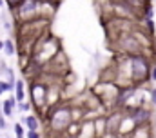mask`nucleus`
Here are the masks:
<instances>
[{
  "label": "nucleus",
  "instance_id": "obj_10",
  "mask_svg": "<svg viewBox=\"0 0 156 138\" xmlns=\"http://www.w3.org/2000/svg\"><path fill=\"white\" fill-rule=\"evenodd\" d=\"M0 129H5V120H4V113H0Z\"/></svg>",
  "mask_w": 156,
  "mask_h": 138
},
{
  "label": "nucleus",
  "instance_id": "obj_6",
  "mask_svg": "<svg viewBox=\"0 0 156 138\" xmlns=\"http://www.w3.org/2000/svg\"><path fill=\"white\" fill-rule=\"evenodd\" d=\"M4 53H5L7 56L15 55V44H13V40H5V42H4Z\"/></svg>",
  "mask_w": 156,
  "mask_h": 138
},
{
  "label": "nucleus",
  "instance_id": "obj_15",
  "mask_svg": "<svg viewBox=\"0 0 156 138\" xmlns=\"http://www.w3.org/2000/svg\"><path fill=\"white\" fill-rule=\"evenodd\" d=\"M0 51H4V42L0 40Z\"/></svg>",
  "mask_w": 156,
  "mask_h": 138
},
{
  "label": "nucleus",
  "instance_id": "obj_14",
  "mask_svg": "<svg viewBox=\"0 0 156 138\" xmlns=\"http://www.w3.org/2000/svg\"><path fill=\"white\" fill-rule=\"evenodd\" d=\"M151 78L156 80V67H153V71H151Z\"/></svg>",
  "mask_w": 156,
  "mask_h": 138
},
{
  "label": "nucleus",
  "instance_id": "obj_12",
  "mask_svg": "<svg viewBox=\"0 0 156 138\" xmlns=\"http://www.w3.org/2000/svg\"><path fill=\"white\" fill-rule=\"evenodd\" d=\"M20 109H22V111H27V109H29V103H26V102H20Z\"/></svg>",
  "mask_w": 156,
  "mask_h": 138
},
{
  "label": "nucleus",
  "instance_id": "obj_4",
  "mask_svg": "<svg viewBox=\"0 0 156 138\" xmlns=\"http://www.w3.org/2000/svg\"><path fill=\"white\" fill-rule=\"evenodd\" d=\"M13 107H15V100H13V98L4 100V103H2V111H4V114H5V116H11V114H13Z\"/></svg>",
  "mask_w": 156,
  "mask_h": 138
},
{
  "label": "nucleus",
  "instance_id": "obj_13",
  "mask_svg": "<svg viewBox=\"0 0 156 138\" xmlns=\"http://www.w3.org/2000/svg\"><path fill=\"white\" fill-rule=\"evenodd\" d=\"M7 2H9L13 7H15V5H20V2H22V0H7Z\"/></svg>",
  "mask_w": 156,
  "mask_h": 138
},
{
  "label": "nucleus",
  "instance_id": "obj_11",
  "mask_svg": "<svg viewBox=\"0 0 156 138\" xmlns=\"http://www.w3.org/2000/svg\"><path fill=\"white\" fill-rule=\"evenodd\" d=\"M151 100H153V103L156 105V89H151Z\"/></svg>",
  "mask_w": 156,
  "mask_h": 138
},
{
  "label": "nucleus",
  "instance_id": "obj_5",
  "mask_svg": "<svg viewBox=\"0 0 156 138\" xmlns=\"http://www.w3.org/2000/svg\"><path fill=\"white\" fill-rule=\"evenodd\" d=\"M24 122H26V125H27L29 131H37L38 129V118L37 116H27Z\"/></svg>",
  "mask_w": 156,
  "mask_h": 138
},
{
  "label": "nucleus",
  "instance_id": "obj_1",
  "mask_svg": "<svg viewBox=\"0 0 156 138\" xmlns=\"http://www.w3.org/2000/svg\"><path fill=\"white\" fill-rule=\"evenodd\" d=\"M133 66H134V76L136 78H144L147 74V62L142 56L133 58Z\"/></svg>",
  "mask_w": 156,
  "mask_h": 138
},
{
  "label": "nucleus",
  "instance_id": "obj_7",
  "mask_svg": "<svg viewBox=\"0 0 156 138\" xmlns=\"http://www.w3.org/2000/svg\"><path fill=\"white\" fill-rule=\"evenodd\" d=\"M13 129H15V135H16V138H24L26 135H27V133H26V129L20 125V122H18V124H15V127H13Z\"/></svg>",
  "mask_w": 156,
  "mask_h": 138
},
{
  "label": "nucleus",
  "instance_id": "obj_2",
  "mask_svg": "<svg viewBox=\"0 0 156 138\" xmlns=\"http://www.w3.org/2000/svg\"><path fill=\"white\" fill-rule=\"evenodd\" d=\"M37 4H38V0H22L20 2V5H18V13H29V11H35V7H37Z\"/></svg>",
  "mask_w": 156,
  "mask_h": 138
},
{
  "label": "nucleus",
  "instance_id": "obj_8",
  "mask_svg": "<svg viewBox=\"0 0 156 138\" xmlns=\"http://www.w3.org/2000/svg\"><path fill=\"white\" fill-rule=\"evenodd\" d=\"M26 138H40V135H38V131H27Z\"/></svg>",
  "mask_w": 156,
  "mask_h": 138
},
{
  "label": "nucleus",
  "instance_id": "obj_16",
  "mask_svg": "<svg viewBox=\"0 0 156 138\" xmlns=\"http://www.w3.org/2000/svg\"><path fill=\"white\" fill-rule=\"evenodd\" d=\"M2 5H4V0H0V7H2Z\"/></svg>",
  "mask_w": 156,
  "mask_h": 138
},
{
  "label": "nucleus",
  "instance_id": "obj_3",
  "mask_svg": "<svg viewBox=\"0 0 156 138\" xmlns=\"http://www.w3.org/2000/svg\"><path fill=\"white\" fill-rule=\"evenodd\" d=\"M15 98L18 102H24L26 100V91H24V82L22 80H16L15 82Z\"/></svg>",
  "mask_w": 156,
  "mask_h": 138
},
{
  "label": "nucleus",
  "instance_id": "obj_9",
  "mask_svg": "<svg viewBox=\"0 0 156 138\" xmlns=\"http://www.w3.org/2000/svg\"><path fill=\"white\" fill-rule=\"evenodd\" d=\"M145 15H147V18H153V16H154V11H153V7H147Z\"/></svg>",
  "mask_w": 156,
  "mask_h": 138
}]
</instances>
